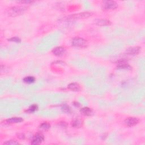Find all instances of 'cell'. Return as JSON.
<instances>
[{"label": "cell", "mask_w": 145, "mask_h": 145, "mask_svg": "<svg viewBox=\"0 0 145 145\" xmlns=\"http://www.w3.org/2000/svg\"><path fill=\"white\" fill-rule=\"evenodd\" d=\"M26 6H14L10 7L7 10V14L11 17H17L24 13L27 10Z\"/></svg>", "instance_id": "6da1fadb"}, {"label": "cell", "mask_w": 145, "mask_h": 145, "mask_svg": "<svg viewBox=\"0 0 145 145\" xmlns=\"http://www.w3.org/2000/svg\"><path fill=\"white\" fill-rule=\"evenodd\" d=\"M91 16V14L88 12L81 13L78 14H74L73 15H70L68 17L64 18V19L66 21H73L76 19H84V18H87Z\"/></svg>", "instance_id": "7a4b0ae2"}, {"label": "cell", "mask_w": 145, "mask_h": 145, "mask_svg": "<svg viewBox=\"0 0 145 145\" xmlns=\"http://www.w3.org/2000/svg\"><path fill=\"white\" fill-rule=\"evenodd\" d=\"M118 4L114 1H105L102 3V9L106 11H111L116 9Z\"/></svg>", "instance_id": "3957f363"}, {"label": "cell", "mask_w": 145, "mask_h": 145, "mask_svg": "<svg viewBox=\"0 0 145 145\" xmlns=\"http://www.w3.org/2000/svg\"><path fill=\"white\" fill-rule=\"evenodd\" d=\"M72 44L73 47L78 48H85L88 45L87 40L81 38H75L72 40Z\"/></svg>", "instance_id": "277c9868"}, {"label": "cell", "mask_w": 145, "mask_h": 145, "mask_svg": "<svg viewBox=\"0 0 145 145\" xmlns=\"http://www.w3.org/2000/svg\"><path fill=\"white\" fill-rule=\"evenodd\" d=\"M44 140V136L41 133H38L33 137L31 141V144L37 145L42 143Z\"/></svg>", "instance_id": "5b68a950"}, {"label": "cell", "mask_w": 145, "mask_h": 145, "mask_svg": "<svg viewBox=\"0 0 145 145\" xmlns=\"http://www.w3.org/2000/svg\"><path fill=\"white\" fill-rule=\"evenodd\" d=\"M139 122V120L135 117H128L125 120V124L129 127H132V126H135L138 124Z\"/></svg>", "instance_id": "8992f818"}, {"label": "cell", "mask_w": 145, "mask_h": 145, "mask_svg": "<svg viewBox=\"0 0 145 145\" xmlns=\"http://www.w3.org/2000/svg\"><path fill=\"white\" fill-rule=\"evenodd\" d=\"M141 48L139 47H131L128 48L126 50V53L129 55L131 56H135L138 54L141 51Z\"/></svg>", "instance_id": "52a82bcc"}, {"label": "cell", "mask_w": 145, "mask_h": 145, "mask_svg": "<svg viewBox=\"0 0 145 145\" xmlns=\"http://www.w3.org/2000/svg\"><path fill=\"white\" fill-rule=\"evenodd\" d=\"M65 48L62 47H57L52 50V53L57 56H61L65 53Z\"/></svg>", "instance_id": "ba28073f"}, {"label": "cell", "mask_w": 145, "mask_h": 145, "mask_svg": "<svg viewBox=\"0 0 145 145\" xmlns=\"http://www.w3.org/2000/svg\"><path fill=\"white\" fill-rule=\"evenodd\" d=\"M80 112L84 116H91L93 114V111L92 109L88 107H83L81 109Z\"/></svg>", "instance_id": "9c48e42d"}, {"label": "cell", "mask_w": 145, "mask_h": 145, "mask_svg": "<svg viewBox=\"0 0 145 145\" xmlns=\"http://www.w3.org/2000/svg\"><path fill=\"white\" fill-rule=\"evenodd\" d=\"M6 121L9 124H17L23 121V119L19 117H14L7 119Z\"/></svg>", "instance_id": "30bf717a"}, {"label": "cell", "mask_w": 145, "mask_h": 145, "mask_svg": "<svg viewBox=\"0 0 145 145\" xmlns=\"http://www.w3.org/2000/svg\"><path fill=\"white\" fill-rule=\"evenodd\" d=\"M95 23L96 25L100 26H109L111 24V22L107 19H98L96 20Z\"/></svg>", "instance_id": "8fae6325"}, {"label": "cell", "mask_w": 145, "mask_h": 145, "mask_svg": "<svg viewBox=\"0 0 145 145\" xmlns=\"http://www.w3.org/2000/svg\"><path fill=\"white\" fill-rule=\"evenodd\" d=\"M68 88L73 91H79L81 90V87L78 83H72L68 85Z\"/></svg>", "instance_id": "7c38bea8"}, {"label": "cell", "mask_w": 145, "mask_h": 145, "mask_svg": "<svg viewBox=\"0 0 145 145\" xmlns=\"http://www.w3.org/2000/svg\"><path fill=\"white\" fill-rule=\"evenodd\" d=\"M117 69L120 70H131L132 67L128 64H127V62L121 63V64H118L117 66Z\"/></svg>", "instance_id": "4fadbf2b"}, {"label": "cell", "mask_w": 145, "mask_h": 145, "mask_svg": "<svg viewBox=\"0 0 145 145\" xmlns=\"http://www.w3.org/2000/svg\"><path fill=\"white\" fill-rule=\"evenodd\" d=\"M35 78L34 77L32 76H27L26 77L24 78L23 79V82L26 83L27 84H31L33 83V82H35Z\"/></svg>", "instance_id": "5bb4252c"}, {"label": "cell", "mask_w": 145, "mask_h": 145, "mask_svg": "<svg viewBox=\"0 0 145 145\" xmlns=\"http://www.w3.org/2000/svg\"><path fill=\"white\" fill-rule=\"evenodd\" d=\"M51 128V125L48 123V122H43V123L41 124L39 126V128L42 130H44V131H48Z\"/></svg>", "instance_id": "9a60e30c"}, {"label": "cell", "mask_w": 145, "mask_h": 145, "mask_svg": "<svg viewBox=\"0 0 145 145\" xmlns=\"http://www.w3.org/2000/svg\"><path fill=\"white\" fill-rule=\"evenodd\" d=\"M38 109V106L36 104H33L29 107V108L26 111V112L29 113H32L35 112V111Z\"/></svg>", "instance_id": "2e32d148"}, {"label": "cell", "mask_w": 145, "mask_h": 145, "mask_svg": "<svg viewBox=\"0 0 145 145\" xmlns=\"http://www.w3.org/2000/svg\"><path fill=\"white\" fill-rule=\"evenodd\" d=\"M61 109L65 113H69L71 112V108L69 106L66 104L63 105L61 107Z\"/></svg>", "instance_id": "e0dca14e"}, {"label": "cell", "mask_w": 145, "mask_h": 145, "mask_svg": "<svg viewBox=\"0 0 145 145\" xmlns=\"http://www.w3.org/2000/svg\"><path fill=\"white\" fill-rule=\"evenodd\" d=\"M82 125V122L80 120H75L72 122V126L75 128H79Z\"/></svg>", "instance_id": "ac0fdd59"}, {"label": "cell", "mask_w": 145, "mask_h": 145, "mask_svg": "<svg viewBox=\"0 0 145 145\" xmlns=\"http://www.w3.org/2000/svg\"><path fill=\"white\" fill-rule=\"evenodd\" d=\"M3 144H7V145H16V144H19L17 141L16 140H9L7 141L6 142L3 143Z\"/></svg>", "instance_id": "d6986e66"}, {"label": "cell", "mask_w": 145, "mask_h": 145, "mask_svg": "<svg viewBox=\"0 0 145 145\" xmlns=\"http://www.w3.org/2000/svg\"><path fill=\"white\" fill-rule=\"evenodd\" d=\"M9 41L10 42H16V43H20L21 42V40L19 38H17V37H13V38H12L10 39H8Z\"/></svg>", "instance_id": "ffe728a7"}, {"label": "cell", "mask_w": 145, "mask_h": 145, "mask_svg": "<svg viewBox=\"0 0 145 145\" xmlns=\"http://www.w3.org/2000/svg\"><path fill=\"white\" fill-rule=\"evenodd\" d=\"M17 137L18 138L21 139H24L25 138V135L23 133H19L17 134Z\"/></svg>", "instance_id": "44dd1931"}, {"label": "cell", "mask_w": 145, "mask_h": 145, "mask_svg": "<svg viewBox=\"0 0 145 145\" xmlns=\"http://www.w3.org/2000/svg\"><path fill=\"white\" fill-rule=\"evenodd\" d=\"M19 3H27V4H28V3H32L33 1H18Z\"/></svg>", "instance_id": "7402d4cb"}, {"label": "cell", "mask_w": 145, "mask_h": 145, "mask_svg": "<svg viewBox=\"0 0 145 145\" xmlns=\"http://www.w3.org/2000/svg\"><path fill=\"white\" fill-rule=\"evenodd\" d=\"M74 106H76V107H79V106H80V104H79L78 103H77V102H75V103H74Z\"/></svg>", "instance_id": "603a6c76"}]
</instances>
